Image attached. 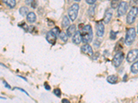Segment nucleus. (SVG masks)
Masks as SVG:
<instances>
[{
	"label": "nucleus",
	"instance_id": "nucleus-1",
	"mask_svg": "<svg viewBox=\"0 0 138 103\" xmlns=\"http://www.w3.org/2000/svg\"><path fill=\"white\" fill-rule=\"evenodd\" d=\"M81 34L82 37V42L84 43H88L93 40V30L92 27L90 25H84L81 31Z\"/></svg>",
	"mask_w": 138,
	"mask_h": 103
},
{
	"label": "nucleus",
	"instance_id": "nucleus-2",
	"mask_svg": "<svg viewBox=\"0 0 138 103\" xmlns=\"http://www.w3.org/2000/svg\"><path fill=\"white\" fill-rule=\"evenodd\" d=\"M136 37V32L135 29L134 28H129L126 32V37H125V43L127 45H132L133 42L135 40Z\"/></svg>",
	"mask_w": 138,
	"mask_h": 103
},
{
	"label": "nucleus",
	"instance_id": "nucleus-3",
	"mask_svg": "<svg viewBox=\"0 0 138 103\" xmlns=\"http://www.w3.org/2000/svg\"><path fill=\"white\" fill-rule=\"evenodd\" d=\"M79 9V6L78 4H74L69 8L68 10V16H69V18L72 21H74L77 19Z\"/></svg>",
	"mask_w": 138,
	"mask_h": 103
},
{
	"label": "nucleus",
	"instance_id": "nucleus-4",
	"mask_svg": "<svg viewBox=\"0 0 138 103\" xmlns=\"http://www.w3.org/2000/svg\"><path fill=\"white\" fill-rule=\"evenodd\" d=\"M138 14V8L137 7H133L130 10L129 13L127 15L126 17V22L128 24H133L135 19L137 17V15Z\"/></svg>",
	"mask_w": 138,
	"mask_h": 103
},
{
	"label": "nucleus",
	"instance_id": "nucleus-5",
	"mask_svg": "<svg viewBox=\"0 0 138 103\" xmlns=\"http://www.w3.org/2000/svg\"><path fill=\"white\" fill-rule=\"evenodd\" d=\"M124 58V54L122 52H118V53L114 56L113 59V65L115 67H118L122 63Z\"/></svg>",
	"mask_w": 138,
	"mask_h": 103
},
{
	"label": "nucleus",
	"instance_id": "nucleus-6",
	"mask_svg": "<svg viewBox=\"0 0 138 103\" xmlns=\"http://www.w3.org/2000/svg\"><path fill=\"white\" fill-rule=\"evenodd\" d=\"M129 8V4L128 3L126 2H122L121 4H120L119 7H118V15L119 17L124 15L126 13L127 10Z\"/></svg>",
	"mask_w": 138,
	"mask_h": 103
},
{
	"label": "nucleus",
	"instance_id": "nucleus-7",
	"mask_svg": "<svg viewBox=\"0 0 138 103\" xmlns=\"http://www.w3.org/2000/svg\"><path fill=\"white\" fill-rule=\"evenodd\" d=\"M138 57V49H133L129 51L127 55L126 60L129 63H132L135 61Z\"/></svg>",
	"mask_w": 138,
	"mask_h": 103
},
{
	"label": "nucleus",
	"instance_id": "nucleus-8",
	"mask_svg": "<svg viewBox=\"0 0 138 103\" xmlns=\"http://www.w3.org/2000/svg\"><path fill=\"white\" fill-rule=\"evenodd\" d=\"M57 36V34L55 33L54 32L51 30H50L49 32H48L46 38V40H47L48 42L49 43H50V44H52V45H53V44H55V42H56Z\"/></svg>",
	"mask_w": 138,
	"mask_h": 103
},
{
	"label": "nucleus",
	"instance_id": "nucleus-9",
	"mask_svg": "<svg viewBox=\"0 0 138 103\" xmlns=\"http://www.w3.org/2000/svg\"><path fill=\"white\" fill-rule=\"evenodd\" d=\"M81 51L83 54H86L88 56H93V51L92 47L90 45L88 44H85V45H82L81 47Z\"/></svg>",
	"mask_w": 138,
	"mask_h": 103
},
{
	"label": "nucleus",
	"instance_id": "nucleus-10",
	"mask_svg": "<svg viewBox=\"0 0 138 103\" xmlns=\"http://www.w3.org/2000/svg\"><path fill=\"white\" fill-rule=\"evenodd\" d=\"M96 34L99 37H102L104 34V25L102 21H99L96 25Z\"/></svg>",
	"mask_w": 138,
	"mask_h": 103
},
{
	"label": "nucleus",
	"instance_id": "nucleus-11",
	"mask_svg": "<svg viewBox=\"0 0 138 103\" xmlns=\"http://www.w3.org/2000/svg\"><path fill=\"white\" fill-rule=\"evenodd\" d=\"M113 8H112V9H109L106 12H105L104 19H103V21H104V23L108 24V23L110 22V21L111 20L113 13Z\"/></svg>",
	"mask_w": 138,
	"mask_h": 103
},
{
	"label": "nucleus",
	"instance_id": "nucleus-12",
	"mask_svg": "<svg viewBox=\"0 0 138 103\" xmlns=\"http://www.w3.org/2000/svg\"><path fill=\"white\" fill-rule=\"evenodd\" d=\"M82 41V34H81V32L80 31H76L75 34L72 36V42L75 44H79Z\"/></svg>",
	"mask_w": 138,
	"mask_h": 103
},
{
	"label": "nucleus",
	"instance_id": "nucleus-13",
	"mask_svg": "<svg viewBox=\"0 0 138 103\" xmlns=\"http://www.w3.org/2000/svg\"><path fill=\"white\" fill-rule=\"evenodd\" d=\"M76 32V26H75V25L72 24L71 25L69 26L68 29H67V31H66V33H67V35L69 37H71Z\"/></svg>",
	"mask_w": 138,
	"mask_h": 103
},
{
	"label": "nucleus",
	"instance_id": "nucleus-14",
	"mask_svg": "<svg viewBox=\"0 0 138 103\" xmlns=\"http://www.w3.org/2000/svg\"><path fill=\"white\" fill-rule=\"evenodd\" d=\"M27 21L30 23H33L35 22L36 21V15L33 12H28V14L27 15Z\"/></svg>",
	"mask_w": 138,
	"mask_h": 103
},
{
	"label": "nucleus",
	"instance_id": "nucleus-15",
	"mask_svg": "<svg viewBox=\"0 0 138 103\" xmlns=\"http://www.w3.org/2000/svg\"><path fill=\"white\" fill-rule=\"evenodd\" d=\"M107 82L111 84H115L118 82V77L116 75H111L107 77Z\"/></svg>",
	"mask_w": 138,
	"mask_h": 103
},
{
	"label": "nucleus",
	"instance_id": "nucleus-16",
	"mask_svg": "<svg viewBox=\"0 0 138 103\" xmlns=\"http://www.w3.org/2000/svg\"><path fill=\"white\" fill-rule=\"evenodd\" d=\"M3 2L10 8H14L16 6V0H3Z\"/></svg>",
	"mask_w": 138,
	"mask_h": 103
},
{
	"label": "nucleus",
	"instance_id": "nucleus-17",
	"mask_svg": "<svg viewBox=\"0 0 138 103\" xmlns=\"http://www.w3.org/2000/svg\"><path fill=\"white\" fill-rule=\"evenodd\" d=\"M122 2V0H112L111 1V8L113 10L118 8L120 4Z\"/></svg>",
	"mask_w": 138,
	"mask_h": 103
},
{
	"label": "nucleus",
	"instance_id": "nucleus-18",
	"mask_svg": "<svg viewBox=\"0 0 138 103\" xmlns=\"http://www.w3.org/2000/svg\"><path fill=\"white\" fill-rule=\"evenodd\" d=\"M61 25L63 28H66L70 25V20L67 16H64L62 20V23H61Z\"/></svg>",
	"mask_w": 138,
	"mask_h": 103
},
{
	"label": "nucleus",
	"instance_id": "nucleus-19",
	"mask_svg": "<svg viewBox=\"0 0 138 103\" xmlns=\"http://www.w3.org/2000/svg\"><path fill=\"white\" fill-rule=\"evenodd\" d=\"M19 14L22 16L27 15L28 14V8L27 7L25 6L21 7L19 10Z\"/></svg>",
	"mask_w": 138,
	"mask_h": 103
},
{
	"label": "nucleus",
	"instance_id": "nucleus-20",
	"mask_svg": "<svg viewBox=\"0 0 138 103\" xmlns=\"http://www.w3.org/2000/svg\"><path fill=\"white\" fill-rule=\"evenodd\" d=\"M131 71L133 74H137L138 73V61L135 63H134L131 67Z\"/></svg>",
	"mask_w": 138,
	"mask_h": 103
},
{
	"label": "nucleus",
	"instance_id": "nucleus-21",
	"mask_svg": "<svg viewBox=\"0 0 138 103\" xmlns=\"http://www.w3.org/2000/svg\"><path fill=\"white\" fill-rule=\"evenodd\" d=\"M59 36L60 39H61L62 41H63V42H66V41H68V35H67L65 32H61L59 33Z\"/></svg>",
	"mask_w": 138,
	"mask_h": 103
},
{
	"label": "nucleus",
	"instance_id": "nucleus-22",
	"mask_svg": "<svg viewBox=\"0 0 138 103\" xmlns=\"http://www.w3.org/2000/svg\"><path fill=\"white\" fill-rule=\"evenodd\" d=\"M96 6L95 4L91 5V7L89 8V9H88V15L90 16V17H93V16L95 15V8Z\"/></svg>",
	"mask_w": 138,
	"mask_h": 103
},
{
	"label": "nucleus",
	"instance_id": "nucleus-23",
	"mask_svg": "<svg viewBox=\"0 0 138 103\" xmlns=\"http://www.w3.org/2000/svg\"><path fill=\"white\" fill-rule=\"evenodd\" d=\"M118 33V32H114L113 30H111V34H110V37L112 40H115L116 39V36H117V34Z\"/></svg>",
	"mask_w": 138,
	"mask_h": 103
},
{
	"label": "nucleus",
	"instance_id": "nucleus-24",
	"mask_svg": "<svg viewBox=\"0 0 138 103\" xmlns=\"http://www.w3.org/2000/svg\"><path fill=\"white\" fill-rule=\"evenodd\" d=\"M53 93H54V94L56 96H57V97L61 96V90L59 89H58V88L55 89L53 90Z\"/></svg>",
	"mask_w": 138,
	"mask_h": 103
},
{
	"label": "nucleus",
	"instance_id": "nucleus-25",
	"mask_svg": "<svg viewBox=\"0 0 138 103\" xmlns=\"http://www.w3.org/2000/svg\"><path fill=\"white\" fill-rule=\"evenodd\" d=\"M138 4V0H131L130 2V6L131 7H134L135 5Z\"/></svg>",
	"mask_w": 138,
	"mask_h": 103
},
{
	"label": "nucleus",
	"instance_id": "nucleus-26",
	"mask_svg": "<svg viewBox=\"0 0 138 103\" xmlns=\"http://www.w3.org/2000/svg\"><path fill=\"white\" fill-rule=\"evenodd\" d=\"M96 1H97V0H86V3L89 5L94 4Z\"/></svg>",
	"mask_w": 138,
	"mask_h": 103
},
{
	"label": "nucleus",
	"instance_id": "nucleus-27",
	"mask_svg": "<svg viewBox=\"0 0 138 103\" xmlns=\"http://www.w3.org/2000/svg\"><path fill=\"white\" fill-rule=\"evenodd\" d=\"M14 89H18V90H20V91H22V92H24V93H25L27 96H28V94L27 92H26L25 90L24 89H22V88H19V87H15L14 88Z\"/></svg>",
	"mask_w": 138,
	"mask_h": 103
},
{
	"label": "nucleus",
	"instance_id": "nucleus-28",
	"mask_svg": "<svg viewBox=\"0 0 138 103\" xmlns=\"http://www.w3.org/2000/svg\"><path fill=\"white\" fill-rule=\"evenodd\" d=\"M35 0H25V3H26V4H27V5H31V4L33 2H34Z\"/></svg>",
	"mask_w": 138,
	"mask_h": 103
},
{
	"label": "nucleus",
	"instance_id": "nucleus-29",
	"mask_svg": "<svg viewBox=\"0 0 138 103\" xmlns=\"http://www.w3.org/2000/svg\"><path fill=\"white\" fill-rule=\"evenodd\" d=\"M2 82H3V84L4 85V86H5V87H6L8 88V89H10V85H8V83H6V81H3Z\"/></svg>",
	"mask_w": 138,
	"mask_h": 103
},
{
	"label": "nucleus",
	"instance_id": "nucleus-30",
	"mask_svg": "<svg viewBox=\"0 0 138 103\" xmlns=\"http://www.w3.org/2000/svg\"><path fill=\"white\" fill-rule=\"evenodd\" d=\"M44 87H45L46 89L48 90V91H50V90L51 89V88H50V86L48 85V84H46V83L45 84V86H44Z\"/></svg>",
	"mask_w": 138,
	"mask_h": 103
},
{
	"label": "nucleus",
	"instance_id": "nucleus-31",
	"mask_svg": "<svg viewBox=\"0 0 138 103\" xmlns=\"http://www.w3.org/2000/svg\"><path fill=\"white\" fill-rule=\"evenodd\" d=\"M62 102L68 103V102H69V100H67V99H63V100H62Z\"/></svg>",
	"mask_w": 138,
	"mask_h": 103
},
{
	"label": "nucleus",
	"instance_id": "nucleus-32",
	"mask_svg": "<svg viewBox=\"0 0 138 103\" xmlns=\"http://www.w3.org/2000/svg\"><path fill=\"white\" fill-rule=\"evenodd\" d=\"M75 2H80V1H81V0H75Z\"/></svg>",
	"mask_w": 138,
	"mask_h": 103
},
{
	"label": "nucleus",
	"instance_id": "nucleus-33",
	"mask_svg": "<svg viewBox=\"0 0 138 103\" xmlns=\"http://www.w3.org/2000/svg\"><path fill=\"white\" fill-rule=\"evenodd\" d=\"M137 32H138V26H137Z\"/></svg>",
	"mask_w": 138,
	"mask_h": 103
}]
</instances>
